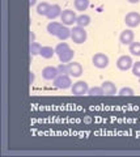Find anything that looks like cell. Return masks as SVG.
<instances>
[{
  "label": "cell",
  "instance_id": "ffe728a7",
  "mask_svg": "<svg viewBox=\"0 0 140 157\" xmlns=\"http://www.w3.org/2000/svg\"><path fill=\"white\" fill-rule=\"evenodd\" d=\"M88 7H89V0H75V8L77 11L80 12L86 11Z\"/></svg>",
  "mask_w": 140,
  "mask_h": 157
},
{
  "label": "cell",
  "instance_id": "3957f363",
  "mask_svg": "<svg viewBox=\"0 0 140 157\" xmlns=\"http://www.w3.org/2000/svg\"><path fill=\"white\" fill-rule=\"evenodd\" d=\"M76 13L74 11H71V9H64L63 12L60 14V20H62V24H64V25H74L76 22Z\"/></svg>",
  "mask_w": 140,
  "mask_h": 157
},
{
  "label": "cell",
  "instance_id": "cb8c5ba5",
  "mask_svg": "<svg viewBox=\"0 0 140 157\" xmlns=\"http://www.w3.org/2000/svg\"><path fill=\"white\" fill-rule=\"evenodd\" d=\"M58 71H59V75H70L68 64H66V63H60L58 66Z\"/></svg>",
  "mask_w": 140,
  "mask_h": 157
},
{
  "label": "cell",
  "instance_id": "83f0119b",
  "mask_svg": "<svg viewBox=\"0 0 140 157\" xmlns=\"http://www.w3.org/2000/svg\"><path fill=\"white\" fill-rule=\"evenodd\" d=\"M29 41H30V43L32 42H36V34L33 33V32H30V34H29Z\"/></svg>",
  "mask_w": 140,
  "mask_h": 157
},
{
  "label": "cell",
  "instance_id": "9a60e30c",
  "mask_svg": "<svg viewBox=\"0 0 140 157\" xmlns=\"http://www.w3.org/2000/svg\"><path fill=\"white\" fill-rule=\"evenodd\" d=\"M54 54H55V48H52L50 46H42L40 55L43 59H51L52 56H54Z\"/></svg>",
  "mask_w": 140,
  "mask_h": 157
},
{
  "label": "cell",
  "instance_id": "7c38bea8",
  "mask_svg": "<svg viewBox=\"0 0 140 157\" xmlns=\"http://www.w3.org/2000/svg\"><path fill=\"white\" fill-rule=\"evenodd\" d=\"M102 89L105 92V96H114L117 93V88H115V84H113L112 81H104L102 82Z\"/></svg>",
  "mask_w": 140,
  "mask_h": 157
},
{
  "label": "cell",
  "instance_id": "7a4b0ae2",
  "mask_svg": "<svg viewBox=\"0 0 140 157\" xmlns=\"http://www.w3.org/2000/svg\"><path fill=\"white\" fill-rule=\"evenodd\" d=\"M92 62H93V66L102 70V68H106L109 66V56L105 55L102 52H97L94 54L93 58H92Z\"/></svg>",
  "mask_w": 140,
  "mask_h": 157
},
{
  "label": "cell",
  "instance_id": "277c9868",
  "mask_svg": "<svg viewBox=\"0 0 140 157\" xmlns=\"http://www.w3.org/2000/svg\"><path fill=\"white\" fill-rule=\"evenodd\" d=\"M71 90H72V94L74 96H84V94H88L89 88L85 81H77L72 85Z\"/></svg>",
  "mask_w": 140,
  "mask_h": 157
},
{
  "label": "cell",
  "instance_id": "e0dca14e",
  "mask_svg": "<svg viewBox=\"0 0 140 157\" xmlns=\"http://www.w3.org/2000/svg\"><path fill=\"white\" fill-rule=\"evenodd\" d=\"M74 51L71 50H67L66 52H63V54H60L59 55V60H60V63H70V62H72V59H74Z\"/></svg>",
  "mask_w": 140,
  "mask_h": 157
},
{
  "label": "cell",
  "instance_id": "5b68a950",
  "mask_svg": "<svg viewBox=\"0 0 140 157\" xmlns=\"http://www.w3.org/2000/svg\"><path fill=\"white\" fill-rule=\"evenodd\" d=\"M71 84L72 81L70 75H59L54 80V85L59 89H68V88H71Z\"/></svg>",
  "mask_w": 140,
  "mask_h": 157
},
{
  "label": "cell",
  "instance_id": "d4e9b609",
  "mask_svg": "<svg viewBox=\"0 0 140 157\" xmlns=\"http://www.w3.org/2000/svg\"><path fill=\"white\" fill-rule=\"evenodd\" d=\"M119 96H122V97L134 96V89H131V88H128V86H124V88H122V89L119 90Z\"/></svg>",
  "mask_w": 140,
  "mask_h": 157
},
{
  "label": "cell",
  "instance_id": "4316f807",
  "mask_svg": "<svg viewBox=\"0 0 140 157\" xmlns=\"http://www.w3.org/2000/svg\"><path fill=\"white\" fill-rule=\"evenodd\" d=\"M34 78H36L34 73L30 71V72H29V84H33V82H34Z\"/></svg>",
  "mask_w": 140,
  "mask_h": 157
},
{
  "label": "cell",
  "instance_id": "8fae6325",
  "mask_svg": "<svg viewBox=\"0 0 140 157\" xmlns=\"http://www.w3.org/2000/svg\"><path fill=\"white\" fill-rule=\"evenodd\" d=\"M62 12H63V11H62L60 6H58V4H54V6H51V7H50L49 12H47V14H46V17L52 21V20H55V18H58V17H60Z\"/></svg>",
  "mask_w": 140,
  "mask_h": 157
},
{
  "label": "cell",
  "instance_id": "d6986e66",
  "mask_svg": "<svg viewBox=\"0 0 140 157\" xmlns=\"http://www.w3.org/2000/svg\"><path fill=\"white\" fill-rule=\"evenodd\" d=\"M70 46H68V43L67 42H64V41H62L60 43H58L56 45V47H55V54L58 56L60 55V54H63V52H66L67 50H70Z\"/></svg>",
  "mask_w": 140,
  "mask_h": 157
},
{
  "label": "cell",
  "instance_id": "52a82bcc",
  "mask_svg": "<svg viewBox=\"0 0 140 157\" xmlns=\"http://www.w3.org/2000/svg\"><path fill=\"white\" fill-rule=\"evenodd\" d=\"M124 22L128 28H136L140 25V13L138 12H130L126 14Z\"/></svg>",
  "mask_w": 140,
  "mask_h": 157
},
{
  "label": "cell",
  "instance_id": "4fadbf2b",
  "mask_svg": "<svg viewBox=\"0 0 140 157\" xmlns=\"http://www.w3.org/2000/svg\"><path fill=\"white\" fill-rule=\"evenodd\" d=\"M56 37L60 39V41H67L68 38H71V29L67 26V25H63L60 28V30L58 32Z\"/></svg>",
  "mask_w": 140,
  "mask_h": 157
},
{
  "label": "cell",
  "instance_id": "7402d4cb",
  "mask_svg": "<svg viewBox=\"0 0 140 157\" xmlns=\"http://www.w3.org/2000/svg\"><path fill=\"white\" fill-rule=\"evenodd\" d=\"M128 50H130V52H131V55L140 56V42H132L131 45H130Z\"/></svg>",
  "mask_w": 140,
  "mask_h": 157
},
{
  "label": "cell",
  "instance_id": "6da1fadb",
  "mask_svg": "<svg viewBox=\"0 0 140 157\" xmlns=\"http://www.w3.org/2000/svg\"><path fill=\"white\" fill-rule=\"evenodd\" d=\"M86 37H88V34H86L84 28L75 26L74 29H71V39L75 43H77V45H81V43H84L86 41Z\"/></svg>",
  "mask_w": 140,
  "mask_h": 157
},
{
  "label": "cell",
  "instance_id": "f546056e",
  "mask_svg": "<svg viewBox=\"0 0 140 157\" xmlns=\"http://www.w3.org/2000/svg\"><path fill=\"white\" fill-rule=\"evenodd\" d=\"M127 2H128V3H131V4H138L140 0H127Z\"/></svg>",
  "mask_w": 140,
  "mask_h": 157
},
{
  "label": "cell",
  "instance_id": "44dd1931",
  "mask_svg": "<svg viewBox=\"0 0 140 157\" xmlns=\"http://www.w3.org/2000/svg\"><path fill=\"white\" fill-rule=\"evenodd\" d=\"M41 48H42V46L38 42H32L30 47H29V52H30L32 56H34V55H38V54L41 52Z\"/></svg>",
  "mask_w": 140,
  "mask_h": 157
},
{
  "label": "cell",
  "instance_id": "484cf974",
  "mask_svg": "<svg viewBox=\"0 0 140 157\" xmlns=\"http://www.w3.org/2000/svg\"><path fill=\"white\" fill-rule=\"evenodd\" d=\"M132 73L136 77H140V62H136L132 64Z\"/></svg>",
  "mask_w": 140,
  "mask_h": 157
},
{
  "label": "cell",
  "instance_id": "30bf717a",
  "mask_svg": "<svg viewBox=\"0 0 140 157\" xmlns=\"http://www.w3.org/2000/svg\"><path fill=\"white\" fill-rule=\"evenodd\" d=\"M68 71H70V76H72V77H80L83 75V67L77 62L68 63Z\"/></svg>",
  "mask_w": 140,
  "mask_h": 157
},
{
  "label": "cell",
  "instance_id": "ba28073f",
  "mask_svg": "<svg viewBox=\"0 0 140 157\" xmlns=\"http://www.w3.org/2000/svg\"><path fill=\"white\" fill-rule=\"evenodd\" d=\"M59 76V71H58V67H45L42 70V77L45 78V80H52L54 81L55 78Z\"/></svg>",
  "mask_w": 140,
  "mask_h": 157
},
{
  "label": "cell",
  "instance_id": "9c48e42d",
  "mask_svg": "<svg viewBox=\"0 0 140 157\" xmlns=\"http://www.w3.org/2000/svg\"><path fill=\"white\" fill-rule=\"evenodd\" d=\"M134 32L131 30V29H126V30H123L122 33H120V36H119V41L122 45H131V43L134 42Z\"/></svg>",
  "mask_w": 140,
  "mask_h": 157
},
{
  "label": "cell",
  "instance_id": "f1b7e54d",
  "mask_svg": "<svg viewBox=\"0 0 140 157\" xmlns=\"http://www.w3.org/2000/svg\"><path fill=\"white\" fill-rule=\"evenodd\" d=\"M36 3H37V0H29V6H30V7L36 6Z\"/></svg>",
  "mask_w": 140,
  "mask_h": 157
},
{
  "label": "cell",
  "instance_id": "2e32d148",
  "mask_svg": "<svg viewBox=\"0 0 140 157\" xmlns=\"http://www.w3.org/2000/svg\"><path fill=\"white\" fill-rule=\"evenodd\" d=\"M76 24H77V26L86 28L90 24V17L88 14H80V16H77V18H76Z\"/></svg>",
  "mask_w": 140,
  "mask_h": 157
},
{
  "label": "cell",
  "instance_id": "5bb4252c",
  "mask_svg": "<svg viewBox=\"0 0 140 157\" xmlns=\"http://www.w3.org/2000/svg\"><path fill=\"white\" fill-rule=\"evenodd\" d=\"M62 26H63V24H62V22L51 21L49 25H47V32H49V34H51V36H55L56 37V34H58V32L60 30Z\"/></svg>",
  "mask_w": 140,
  "mask_h": 157
},
{
  "label": "cell",
  "instance_id": "8992f818",
  "mask_svg": "<svg viewBox=\"0 0 140 157\" xmlns=\"http://www.w3.org/2000/svg\"><path fill=\"white\" fill-rule=\"evenodd\" d=\"M132 64H134V62H132L131 56H128V55L119 56L117 60V67L120 71H128L130 68H132Z\"/></svg>",
  "mask_w": 140,
  "mask_h": 157
},
{
  "label": "cell",
  "instance_id": "603a6c76",
  "mask_svg": "<svg viewBox=\"0 0 140 157\" xmlns=\"http://www.w3.org/2000/svg\"><path fill=\"white\" fill-rule=\"evenodd\" d=\"M105 92L102 89V86H93V88H89L88 90V96H104Z\"/></svg>",
  "mask_w": 140,
  "mask_h": 157
},
{
  "label": "cell",
  "instance_id": "ac0fdd59",
  "mask_svg": "<svg viewBox=\"0 0 140 157\" xmlns=\"http://www.w3.org/2000/svg\"><path fill=\"white\" fill-rule=\"evenodd\" d=\"M50 7L51 6L49 3H46V2L38 4V6H37V13L40 14V16H46L47 12H49V9H50Z\"/></svg>",
  "mask_w": 140,
  "mask_h": 157
}]
</instances>
